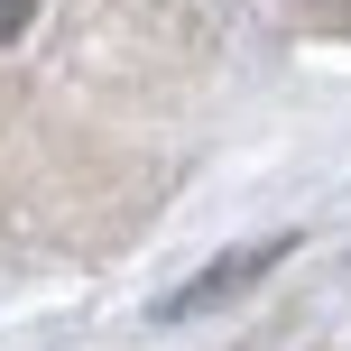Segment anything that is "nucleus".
I'll return each instance as SVG.
<instances>
[{
    "label": "nucleus",
    "instance_id": "f257e3e1",
    "mask_svg": "<svg viewBox=\"0 0 351 351\" xmlns=\"http://www.w3.org/2000/svg\"><path fill=\"white\" fill-rule=\"evenodd\" d=\"M28 10H37V0H0V47H10V37L28 28Z\"/></svg>",
    "mask_w": 351,
    "mask_h": 351
}]
</instances>
